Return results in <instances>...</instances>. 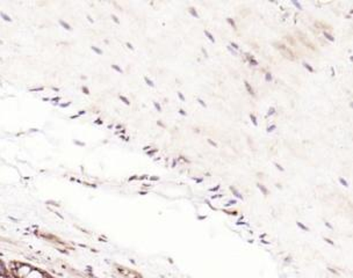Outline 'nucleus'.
<instances>
[{
	"instance_id": "obj_3",
	"label": "nucleus",
	"mask_w": 353,
	"mask_h": 278,
	"mask_svg": "<svg viewBox=\"0 0 353 278\" xmlns=\"http://www.w3.org/2000/svg\"><path fill=\"white\" fill-rule=\"evenodd\" d=\"M244 86H245V88H247L248 93H249L251 96H256V94H254V88H252V86H251L249 81H244Z\"/></svg>"
},
{
	"instance_id": "obj_4",
	"label": "nucleus",
	"mask_w": 353,
	"mask_h": 278,
	"mask_svg": "<svg viewBox=\"0 0 353 278\" xmlns=\"http://www.w3.org/2000/svg\"><path fill=\"white\" fill-rule=\"evenodd\" d=\"M247 58L248 61H249V63H250L251 65L252 66H258V62L254 59V56L249 55V54H247Z\"/></svg>"
},
{
	"instance_id": "obj_12",
	"label": "nucleus",
	"mask_w": 353,
	"mask_h": 278,
	"mask_svg": "<svg viewBox=\"0 0 353 278\" xmlns=\"http://www.w3.org/2000/svg\"><path fill=\"white\" fill-rule=\"evenodd\" d=\"M274 114H276V108H274V107H271L269 111H268V116H272Z\"/></svg>"
},
{
	"instance_id": "obj_15",
	"label": "nucleus",
	"mask_w": 353,
	"mask_h": 278,
	"mask_svg": "<svg viewBox=\"0 0 353 278\" xmlns=\"http://www.w3.org/2000/svg\"><path fill=\"white\" fill-rule=\"evenodd\" d=\"M154 106L156 107V109L159 110V113H162V107L159 103H154Z\"/></svg>"
},
{
	"instance_id": "obj_8",
	"label": "nucleus",
	"mask_w": 353,
	"mask_h": 278,
	"mask_svg": "<svg viewBox=\"0 0 353 278\" xmlns=\"http://www.w3.org/2000/svg\"><path fill=\"white\" fill-rule=\"evenodd\" d=\"M323 35L325 36V39H327V40L330 41V42H335V37L332 36L330 33L324 32Z\"/></svg>"
},
{
	"instance_id": "obj_10",
	"label": "nucleus",
	"mask_w": 353,
	"mask_h": 278,
	"mask_svg": "<svg viewBox=\"0 0 353 278\" xmlns=\"http://www.w3.org/2000/svg\"><path fill=\"white\" fill-rule=\"evenodd\" d=\"M227 21H228L229 23H230V26H232V28H234V30H237V26H236V23L235 21H234V19L227 18Z\"/></svg>"
},
{
	"instance_id": "obj_25",
	"label": "nucleus",
	"mask_w": 353,
	"mask_h": 278,
	"mask_svg": "<svg viewBox=\"0 0 353 278\" xmlns=\"http://www.w3.org/2000/svg\"><path fill=\"white\" fill-rule=\"evenodd\" d=\"M203 52L205 54V57H208V54H207V52L205 50V49H203Z\"/></svg>"
},
{
	"instance_id": "obj_7",
	"label": "nucleus",
	"mask_w": 353,
	"mask_h": 278,
	"mask_svg": "<svg viewBox=\"0 0 353 278\" xmlns=\"http://www.w3.org/2000/svg\"><path fill=\"white\" fill-rule=\"evenodd\" d=\"M188 12H190V13H191L192 17H194L195 19L200 18V15L198 14V12H196V10H195L194 8H190Z\"/></svg>"
},
{
	"instance_id": "obj_20",
	"label": "nucleus",
	"mask_w": 353,
	"mask_h": 278,
	"mask_svg": "<svg viewBox=\"0 0 353 278\" xmlns=\"http://www.w3.org/2000/svg\"><path fill=\"white\" fill-rule=\"evenodd\" d=\"M178 96H179V99H181V101H183V103H185V101H186V99H185V96H183V93H181V92L178 93Z\"/></svg>"
},
{
	"instance_id": "obj_23",
	"label": "nucleus",
	"mask_w": 353,
	"mask_h": 278,
	"mask_svg": "<svg viewBox=\"0 0 353 278\" xmlns=\"http://www.w3.org/2000/svg\"><path fill=\"white\" fill-rule=\"evenodd\" d=\"M112 18H113V20H114V21L117 22V23H119L118 18H117L115 15H112Z\"/></svg>"
},
{
	"instance_id": "obj_11",
	"label": "nucleus",
	"mask_w": 353,
	"mask_h": 278,
	"mask_svg": "<svg viewBox=\"0 0 353 278\" xmlns=\"http://www.w3.org/2000/svg\"><path fill=\"white\" fill-rule=\"evenodd\" d=\"M265 81H268V83H271L273 81L272 74H270V72L265 74Z\"/></svg>"
},
{
	"instance_id": "obj_6",
	"label": "nucleus",
	"mask_w": 353,
	"mask_h": 278,
	"mask_svg": "<svg viewBox=\"0 0 353 278\" xmlns=\"http://www.w3.org/2000/svg\"><path fill=\"white\" fill-rule=\"evenodd\" d=\"M303 66H305V70H308L310 74H314V72H315V70H314L313 66L310 65V64H308V63L303 62Z\"/></svg>"
},
{
	"instance_id": "obj_19",
	"label": "nucleus",
	"mask_w": 353,
	"mask_h": 278,
	"mask_svg": "<svg viewBox=\"0 0 353 278\" xmlns=\"http://www.w3.org/2000/svg\"><path fill=\"white\" fill-rule=\"evenodd\" d=\"M276 125H271V127H269V128H268V132H272L273 130H276Z\"/></svg>"
},
{
	"instance_id": "obj_24",
	"label": "nucleus",
	"mask_w": 353,
	"mask_h": 278,
	"mask_svg": "<svg viewBox=\"0 0 353 278\" xmlns=\"http://www.w3.org/2000/svg\"><path fill=\"white\" fill-rule=\"evenodd\" d=\"M208 143L212 144V145H214V147H216V144L213 143V142H212V140H210V139H208Z\"/></svg>"
},
{
	"instance_id": "obj_13",
	"label": "nucleus",
	"mask_w": 353,
	"mask_h": 278,
	"mask_svg": "<svg viewBox=\"0 0 353 278\" xmlns=\"http://www.w3.org/2000/svg\"><path fill=\"white\" fill-rule=\"evenodd\" d=\"M144 81H145V83H147V84L149 85L150 87H154V83H152V81H151L150 79H149V78L144 77Z\"/></svg>"
},
{
	"instance_id": "obj_2",
	"label": "nucleus",
	"mask_w": 353,
	"mask_h": 278,
	"mask_svg": "<svg viewBox=\"0 0 353 278\" xmlns=\"http://www.w3.org/2000/svg\"><path fill=\"white\" fill-rule=\"evenodd\" d=\"M0 278H11L4 264H1V262H0Z\"/></svg>"
},
{
	"instance_id": "obj_17",
	"label": "nucleus",
	"mask_w": 353,
	"mask_h": 278,
	"mask_svg": "<svg viewBox=\"0 0 353 278\" xmlns=\"http://www.w3.org/2000/svg\"><path fill=\"white\" fill-rule=\"evenodd\" d=\"M120 99L122 100V101H123V103H125V105H130V103H129V100L127 99V98H125V96H120Z\"/></svg>"
},
{
	"instance_id": "obj_26",
	"label": "nucleus",
	"mask_w": 353,
	"mask_h": 278,
	"mask_svg": "<svg viewBox=\"0 0 353 278\" xmlns=\"http://www.w3.org/2000/svg\"><path fill=\"white\" fill-rule=\"evenodd\" d=\"M331 72H332V76H335V71H334V67H331Z\"/></svg>"
},
{
	"instance_id": "obj_29",
	"label": "nucleus",
	"mask_w": 353,
	"mask_h": 278,
	"mask_svg": "<svg viewBox=\"0 0 353 278\" xmlns=\"http://www.w3.org/2000/svg\"><path fill=\"white\" fill-rule=\"evenodd\" d=\"M127 45H128V48L132 49V44L127 43Z\"/></svg>"
},
{
	"instance_id": "obj_21",
	"label": "nucleus",
	"mask_w": 353,
	"mask_h": 278,
	"mask_svg": "<svg viewBox=\"0 0 353 278\" xmlns=\"http://www.w3.org/2000/svg\"><path fill=\"white\" fill-rule=\"evenodd\" d=\"M112 67H113V69H114V70H117V71H118V72H120V74H122V72H123V71H122V70L120 69V67H119V66L113 65V66H112Z\"/></svg>"
},
{
	"instance_id": "obj_1",
	"label": "nucleus",
	"mask_w": 353,
	"mask_h": 278,
	"mask_svg": "<svg viewBox=\"0 0 353 278\" xmlns=\"http://www.w3.org/2000/svg\"><path fill=\"white\" fill-rule=\"evenodd\" d=\"M11 278H52L48 274H46L42 270H39L37 268L27 267L23 264H19L15 267L11 268Z\"/></svg>"
},
{
	"instance_id": "obj_22",
	"label": "nucleus",
	"mask_w": 353,
	"mask_h": 278,
	"mask_svg": "<svg viewBox=\"0 0 353 278\" xmlns=\"http://www.w3.org/2000/svg\"><path fill=\"white\" fill-rule=\"evenodd\" d=\"M179 114H181V116H186L188 115L184 109H179Z\"/></svg>"
},
{
	"instance_id": "obj_14",
	"label": "nucleus",
	"mask_w": 353,
	"mask_h": 278,
	"mask_svg": "<svg viewBox=\"0 0 353 278\" xmlns=\"http://www.w3.org/2000/svg\"><path fill=\"white\" fill-rule=\"evenodd\" d=\"M292 4L294 5L295 8H298L299 10H303V8H302V5L299 3V1H292Z\"/></svg>"
},
{
	"instance_id": "obj_5",
	"label": "nucleus",
	"mask_w": 353,
	"mask_h": 278,
	"mask_svg": "<svg viewBox=\"0 0 353 278\" xmlns=\"http://www.w3.org/2000/svg\"><path fill=\"white\" fill-rule=\"evenodd\" d=\"M203 33H205V35L208 37V40H210V42L215 43V37L213 36V34L210 33V30H203Z\"/></svg>"
},
{
	"instance_id": "obj_27",
	"label": "nucleus",
	"mask_w": 353,
	"mask_h": 278,
	"mask_svg": "<svg viewBox=\"0 0 353 278\" xmlns=\"http://www.w3.org/2000/svg\"><path fill=\"white\" fill-rule=\"evenodd\" d=\"M94 49V50H96L97 52H98V54H101V52H100L99 49H97V48H93Z\"/></svg>"
},
{
	"instance_id": "obj_16",
	"label": "nucleus",
	"mask_w": 353,
	"mask_h": 278,
	"mask_svg": "<svg viewBox=\"0 0 353 278\" xmlns=\"http://www.w3.org/2000/svg\"><path fill=\"white\" fill-rule=\"evenodd\" d=\"M230 47H232V48L236 49V50H239V45L237 43H235V42H230Z\"/></svg>"
},
{
	"instance_id": "obj_18",
	"label": "nucleus",
	"mask_w": 353,
	"mask_h": 278,
	"mask_svg": "<svg viewBox=\"0 0 353 278\" xmlns=\"http://www.w3.org/2000/svg\"><path fill=\"white\" fill-rule=\"evenodd\" d=\"M198 103H200V105H201V106L205 107V108H206V107H207L206 103H205V101H203V99H200V98H198Z\"/></svg>"
},
{
	"instance_id": "obj_28",
	"label": "nucleus",
	"mask_w": 353,
	"mask_h": 278,
	"mask_svg": "<svg viewBox=\"0 0 353 278\" xmlns=\"http://www.w3.org/2000/svg\"><path fill=\"white\" fill-rule=\"evenodd\" d=\"M159 125H161V127H163V128H164V125H163L162 122H159Z\"/></svg>"
},
{
	"instance_id": "obj_9",
	"label": "nucleus",
	"mask_w": 353,
	"mask_h": 278,
	"mask_svg": "<svg viewBox=\"0 0 353 278\" xmlns=\"http://www.w3.org/2000/svg\"><path fill=\"white\" fill-rule=\"evenodd\" d=\"M250 120L252 121V123H254V127H258L257 118H256L254 114H250Z\"/></svg>"
}]
</instances>
